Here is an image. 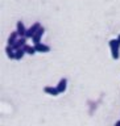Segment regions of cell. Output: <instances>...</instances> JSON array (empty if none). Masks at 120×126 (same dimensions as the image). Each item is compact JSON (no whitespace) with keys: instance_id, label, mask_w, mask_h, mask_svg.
<instances>
[{"instance_id":"9c48e42d","label":"cell","mask_w":120,"mask_h":126,"mask_svg":"<svg viewBox=\"0 0 120 126\" xmlns=\"http://www.w3.org/2000/svg\"><path fill=\"white\" fill-rule=\"evenodd\" d=\"M66 87H67V80L65 78L61 79V80L58 81V84H57V89L59 91V93H63L66 91Z\"/></svg>"},{"instance_id":"52a82bcc","label":"cell","mask_w":120,"mask_h":126,"mask_svg":"<svg viewBox=\"0 0 120 126\" xmlns=\"http://www.w3.org/2000/svg\"><path fill=\"white\" fill-rule=\"evenodd\" d=\"M26 39H28L26 37H19V39L16 41V43H15V45L12 46V47H13L15 50L20 49V47H24V46L26 45Z\"/></svg>"},{"instance_id":"3957f363","label":"cell","mask_w":120,"mask_h":126,"mask_svg":"<svg viewBox=\"0 0 120 126\" xmlns=\"http://www.w3.org/2000/svg\"><path fill=\"white\" fill-rule=\"evenodd\" d=\"M16 30H17V33H19L20 37H25L26 28H25V25H24L23 21H17V24H16Z\"/></svg>"},{"instance_id":"7a4b0ae2","label":"cell","mask_w":120,"mask_h":126,"mask_svg":"<svg viewBox=\"0 0 120 126\" xmlns=\"http://www.w3.org/2000/svg\"><path fill=\"white\" fill-rule=\"evenodd\" d=\"M40 28H41V24L40 22H34L33 25H32L29 29H26V33H25V37L26 38H32L33 35L36 34V32H37Z\"/></svg>"},{"instance_id":"277c9868","label":"cell","mask_w":120,"mask_h":126,"mask_svg":"<svg viewBox=\"0 0 120 126\" xmlns=\"http://www.w3.org/2000/svg\"><path fill=\"white\" fill-rule=\"evenodd\" d=\"M44 32H45V29H44V28L41 26L37 32H36V34L33 35V37H32V41H33L34 45H36V43H40V42H41V37H42Z\"/></svg>"},{"instance_id":"30bf717a","label":"cell","mask_w":120,"mask_h":126,"mask_svg":"<svg viewBox=\"0 0 120 126\" xmlns=\"http://www.w3.org/2000/svg\"><path fill=\"white\" fill-rule=\"evenodd\" d=\"M5 53H7V57L9 59H16V50L11 45H8L5 47Z\"/></svg>"},{"instance_id":"8fae6325","label":"cell","mask_w":120,"mask_h":126,"mask_svg":"<svg viewBox=\"0 0 120 126\" xmlns=\"http://www.w3.org/2000/svg\"><path fill=\"white\" fill-rule=\"evenodd\" d=\"M25 50H24V47H20V49L16 50V61H21L24 58V55H25Z\"/></svg>"},{"instance_id":"5b68a950","label":"cell","mask_w":120,"mask_h":126,"mask_svg":"<svg viewBox=\"0 0 120 126\" xmlns=\"http://www.w3.org/2000/svg\"><path fill=\"white\" fill-rule=\"evenodd\" d=\"M44 92L46 94H50V96H58L59 94V91L57 89V87H50V85H46L44 88Z\"/></svg>"},{"instance_id":"4fadbf2b","label":"cell","mask_w":120,"mask_h":126,"mask_svg":"<svg viewBox=\"0 0 120 126\" xmlns=\"http://www.w3.org/2000/svg\"><path fill=\"white\" fill-rule=\"evenodd\" d=\"M118 39H119V41H120V34H119V37H118Z\"/></svg>"},{"instance_id":"8992f818","label":"cell","mask_w":120,"mask_h":126,"mask_svg":"<svg viewBox=\"0 0 120 126\" xmlns=\"http://www.w3.org/2000/svg\"><path fill=\"white\" fill-rule=\"evenodd\" d=\"M19 33H17V30H15V32H12V33L9 34V37H8V45H11V46H13L16 41L19 39Z\"/></svg>"},{"instance_id":"ba28073f","label":"cell","mask_w":120,"mask_h":126,"mask_svg":"<svg viewBox=\"0 0 120 126\" xmlns=\"http://www.w3.org/2000/svg\"><path fill=\"white\" fill-rule=\"evenodd\" d=\"M36 50H37V53H49L50 51V47L48 45H44V43H36Z\"/></svg>"},{"instance_id":"6da1fadb","label":"cell","mask_w":120,"mask_h":126,"mask_svg":"<svg viewBox=\"0 0 120 126\" xmlns=\"http://www.w3.org/2000/svg\"><path fill=\"white\" fill-rule=\"evenodd\" d=\"M119 47H120V41L119 39H111L110 41V49H111V54L115 61L119 59Z\"/></svg>"},{"instance_id":"7c38bea8","label":"cell","mask_w":120,"mask_h":126,"mask_svg":"<svg viewBox=\"0 0 120 126\" xmlns=\"http://www.w3.org/2000/svg\"><path fill=\"white\" fill-rule=\"evenodd\" d=\"M24 50H25V53L29 54V55H33V54L37 53L36 46H30V45H25V46H24Z\"/></svg>"}]
</instances>
